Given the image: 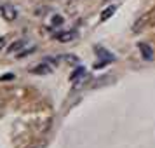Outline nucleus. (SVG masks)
Listing matches in <instances>:
<instances>
[{
  "mask_svg": "<svg viewBox=\"0 0 155 148\" xmlns=\"http://www.w3.org/2000/svg\"><path fill=\"white\" fill-rule=\"evenodd\" d=\"M30 71L35 73V75H49V73H52V66H49L47 63H40L37 66H33Z\"/></svg>",
  "mask_w": 155,
  "mask_h": 148,
  "instance_id": "nucleus-1",
  "label": "nucleus"
},
{
  "mask_svg": "<svg viewBox=\"0 0 155 148\" xmlns=\"http://www.w3.org/2000/svg\"><path fill=\"white\" fill-rule=\"evenodd\" d=\"M138 47H140V51H141V56H143V59L150 61V59L153 58V51H152V47H150L148 44L140 42V44H138Z\"/></svg>",
  "mask_w": 155,
  "mask_h": 148,
  "instance_id": "nucleus-2",
  "label": "nucleus"
},
{
  "mask_svg": "<svg viewBox=\"0 0 155 148\" xmlns=\"http://www.w3.org/2000/svg\"><path fill=\"white\" fill-rule=\"evenodd\" d=\"M56 38L59 42H71L77 38V31L75 30H70V31H63V33H58Z\"/></svg>",
  "mask_w": 155,
  "mask_h": 148,
  "instance_id": "nucleus-3",
  "label": "nucleus"
},
{
  "mask_svg": "<svg viewBox=\"0 0 155 148\" xmlns=\"http://www.w3.org/2000/svg\"><path fill=\"white\" fill-rule=\"evenodd\" d=\"M2 16H4L7 21H12V19H16L18 12H16V9L12 7V5H4V7H2Z\"/></svg>",
  "mask_w": 155,
  "mask_h": 148,
  "instance_id": "nucleus-4",
  "label": "nucleus"
},
{
  "mask_svg": "<svg viewBox=\"0 0 155 148\" xmlns=\"http://www.w3.org/2000/svg\"><path fill=\"white\" fill-rule=\"evenodd\" d=\"M25 44H26V40H16L14 44H11L9 45V54H12V52H16V51H19L21 47H25Z\"/></svg>",
  "mask_w": 155,
  "mask_h": 148,
  "instance_id": "nucleus-5",
  "label": "nucleus"
},
{
  "mask_svg": "<svg viewBox=\"0 0 155 148\" xmlns=\"http://www.w3.org/2000/svg\"><path fill=\"white\" fill-rule=\"evenodd\" d=\"M115 9H117V5H110L108 9H105V11L101 12V18H99V19H101V21H106L108 18H112V16H113V11H115Z\"/></svg>",
  "mask_w": 155,
  "mask_h": 148,
  "instance_id": "nucleus-6",
  "label": "nucleus"
},
{
  "mask_svg": "<svg viewBox=\"0 0 155 148\" xmlns=\"http://www.w3.org/2000/svg\"><path fill=\"white\" fill-rule=\"evenodd\" d=\"M147 19H148V16H143V18H140L138 21L134 23V26H133V31H140V30L143 28V25L147 23Z\"/></svg>",
  "mask_w": 155,
  "mask_h": 148,
  "instance_id": "nucleus-7",
  "label": "nucleus"
},
{
  "mask_svg": "<svg viewBox=\"0 0 155 148\" xmlns=\"http://www.w3.org/2000/svg\"><path fill=\"white\" fill-rule=\"evenodd\" d=\"M80 75H85V68H84V66H78L77 70H75L73 73H71L70 80H75V78H77V77H80Z\"/></svg>",
  "mask_w": 155,
  "mask_h": 148,
  "instance_id": "nucleus-8",
  "label": "nucleus"
},
{
  "mask_svg": "<svg viewBox=\"0 0 155 148\" xmlns=\"http://www.w3.org/2000/svg\"><path fill=\"white\" fill-rule=\"evenodd\" d=\"M64 59H66V61H70V63H77V58H75V56H64Z\"/></svg>",
  "mask_w": 155,
  "mask_h": 148,
  "instance_id": "nucleus-9",
  "label": "nucleus"
},
{
  "mask_svg": "<svg viewBox=\"0 0 155 148\" xmlns=\"http://www.w3.org/2000/svg\"><path fill=\"white\" fill-rule=\"evenodd\" d=\"M9 78H14V75H12V73H7V75L2 77V80H9Z\"/></svg>",
  "mask_w": 155,
  "mask_h": 148,
  "instance_id": "nucleus-10",
  "label": "nucleus"
},
{
  "mask_svg": "<svg viewBox=\"0 0 155 148\" xmlns=\"http://www.w3.org/2000/svg\"><path fill=\"white\" fill-rule=\"evenodd\" d=\"M4 44H5V38H4V37H0V49L4 47Z\"/></svg>",
  "mask_w": 155,
  "mask_h": 148,
  "instance_id": "nucleus-11",
  "label": "nucleus"
},
{
  "mask_svg": "<svg viewBox=\"0 0 155 148\" xmlns=\"http://www.w3.org/2000/svg\"><path fill=\"white\" fill-rule=\"evenodd\" d=\"M30 148H37V146H30Z\"/></svg>",
  "mask_w": 155,
  "mask_h": 148,
  "instance_id": "nucleus-12",
  "label": "nucleus"
}]
</instances>
